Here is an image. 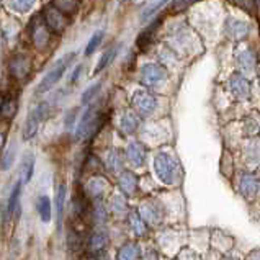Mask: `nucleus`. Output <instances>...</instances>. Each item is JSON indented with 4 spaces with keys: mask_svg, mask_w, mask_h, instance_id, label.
I'll list each match as a JSON object with an SVG mask.
<instances>
[{
    "mask_svg": "<svg viewBox=\"0 0 260 260\" xmlns=\"http://www.w3.org/2000/svg\"><path fill=\"white\" fill-rule=\"evenodd\" d=\"M244 162L252 170L260 166V141L250 139L244 147Z\"/></svg>",
    "mask_w": 260,
    "mask_h": 260,
    "instance_id": "nucleus-13",
    "label": "nucleus"
},
{
    "mask_svg": "<svg viewBox=\"0 0 260 260\" xmlns=\"http://www.w3.org/2000/svg\"><path fill=\"white\" fill-rule=\"evenodd\" d=\"M100 88H102V84L100 82H96V84H93V85H90V87L87 88V90L84 92V95H82V103H84V105L95 99L96 93L100 92Z\"/></svg>",
    "mask_w": 260,
    "mask_h": 260,
    "instance_id": "nucleus-36",
    "label": "nucleus"
},
{
    "mask_svg": "<svg viewBox=\"0 0 260 260\" xmlns=\"http://www.w3.org/2000/svg\"><path fill=\"white\" fill-rule=\"evenodd\" d=\"M107 187H108V183H107V180L105 178H102V177H95V178H92L90 182L87 183V187H85V190L90 193L92 197H102L103 193L107 191Z\"/></svg>",
    "mask_w": 260,
    "mask_h": 260,
    "instance_id": "nucleus-26",
    "label": "nucleus"
},
{
    "mask_svg": "<svg viewBox=\"0 0 260 260\" xmlns=\"http://www.w3.org/2000/svg\"><path fill=\"white\" fill-rule=\"evenodd\" d=\"M128 222H129L131 231L135 233L138 237L146 236V233H147V222L143 219V216L139 214V211H131L129 216H128Z\"/></svg>",
    "mask_w": 260,
    "mask_h": 260,
    "instance_id": "nucleus-21",
    "label": "nucleus"
},
{
    "mask_svg": "<svg viewBox=\"0 0 260 260\" xmlns=\"http://www.w3.org/2000/svg\"><path fill=\"white\" fill-rule=\"evenodd\" d=\"M44 21H46L49 29H53L56 33H64L66 28L69 25L68 17H66L62 12H59L53 5H49L44 9Z\"/></svg>",
    "mask_w": 260,
    "mask_h": 260,
    "instance_id": "nucleus-7",
    "label": "nucleus"
},
{
    "mask_svg": "<svg viewBox=\"0 0 260 260\" xmlns=\"http://www.w3.org/2000/svg\"><path fill=\"white\" fill-rule=\"evenodd\" d=\"M131 105L141 116H151L157 108V99L147 90H136L133 93Z\"/></svg>",
    "mask_w": 260,
    "mask_h": 260,
    "instance_id": "nucleus-5",
    "label": "nucleus"
},
{
    "mask_svg": "<svg viewBox=\"0 0 260 260\" xmlns=\"http://www.w3.org/2000/svg\"><path fill=\"white\" fill-rule=\"evenodd\" d=\"M219 260H237L236 257H233V255H226V257H221Z\"/></svg>",
    "mask_w": 260,
    "mask_h": 260,
    "instance_id": "nucleus-42",
    "label": "nucleus"
},
{
    "mask_svg": "<svg viewBox=\"0 0 260 260\" xmlns=\"http://www.w3.org/2000/svg\"><path fill=\"white\" fill-rule=\"evenodd\" d=\"M258 193H260V188H258Z\"/></svg>",
    "mask_w": 260,
    "mask_h": 260,
    "instance_id": "nucleus-45",
    "label": "nucleus"
},
{
    "mask_svg": "<svg viewBox=\"0 0 260 260\" xmlns=\"http://www.w3.org/2000/svg\"><path fill=\"white\" fill-rule=\"evenodd\" d=\"M141 249L135 242H126L124 246L118 250V260H138Z\"/></svg>",
    "mask_w": 260,
    "mask_h": 260,
    "instance_id": "nucleus-25",
    "label": "nucleus"
},
{
    "mask_svg": "<svg viewBox=\"0 0 260 260\" xmlns=\"http://www.w3.org/2000/svg\"><path fill=\"white\" fill-rule=\"evenodd\" d=\"M198 0H172V5H170V12H182L191 4H197Z\"/></svg>",
    "mask_w": 260,
    "mask_h": 260,
    "instance_id": "nucleus-38",
    "label": "nucleus"
},
{
    "mask_svg": "<svg viewBox=\"0 0 260 260\" xmlns=\"http://www.w3.org/2000/svg\"><path fill=\"white\" fill-rule=\"evenodd\" d=\"M102 123H103V115L100 113V110L90 107L82 115V118H80L79 126L76 129V139L80 141V139L90 138L92 135H95V133L99 131Z\"/></svg>",
    "mask_w": 260,
    "mask_h": 260,
    "instance_id": "nucleus-3",
    "label": "nucleus"
},
{
    "mask_svg": "<svg viewBox=\"0 0 260 260\" xmlns=\"http://www.w3.org/2000/svg\"><path fill=\"white\" fill-rule=\"evenodd\" d=\"M160 25V20H157L155 23H152L147 29H144L143 33L138 36V48L139 49H147L152 44V40H154V35L157 33V26Z\"/></svg>",
    "mask_w": 260,
    "mask_h": 260,
    "instance_id": "nucleus-23",
    "label": "nucleus"
},
{
    "mask_svg": "<svg viewBox=\"0 0 260 260\" xmlns=\"http://www.w3.org/2000/svg\"><path fill=\"white\" fill-rule=\"evenodd\" d=\"M258 188H260V178L252 174L250 170H244L237 177V187L236 190L239 191V195L247 200V202H254L258 197Z\"/></svg>",
    "mask_w": 260,
    "mask_h": 260,
    "instance_id": "nucleus-4",
    "label": "nucleus"
},
{
    "mask_svg": "<svg viewBox=\"0 0 260 260\" xmlns=\"http://www.w3.org/2000/svg\"><path fill=\"white\" fill-rule=\"evenodd\" d=\"M139 214L149 224H159L164 219V210L157 202H144L139 210Z\"/></svg>",
    "mask_w": 260,
    "mask_h": 260,
    "instance_id": "nucleus-9",
    "label": "nucleus"
},
{
    "mask_svg": "<svg viewBox=\"0 0 260 260\" xmlns=\"http://www.w3.org/2000/svg\"><path fill=\"white\" fill-rule=\"evenodd\" d=\"M35 4H36V0H9L10 9L20 13L29 12L35 7Z\"/></svg>",
    "mask_w": 260,
    "mask_h": 260,
    "instance_id": "nucleus-33",
    "label": "nucleus"
},
{
    "mask_svg": "<svg viewBox=\"0 0 260 260\" xmlns=\"http://www.w3.org/2000/svg\"><path fill=\"white\" fill-rule=\"evenodd\" d=\"M246 260H260V250H254L247 255Z\"/></svg>",
    "mask_w": 260,
    "mask_h": 260,
    "instance_id": "nucleus-41",
    "label": "nucleus"
},
{
    "mask_svg": "<svg viewBox=\"0 0 260 260\" xmlns=\"http://www.w3.org/2000/svg\"><path fill=\"white\" fill-rule=\"evenodd\" d=\"M139 126V118L135 111H124L123 116L120 118V129L124 135H133Z\"/></svg>",
    "mask_w": 260,
    "mask_h": 260,
    "instance_id": "nucleus-19",
    "label": "nucleus"
},
{
    "mask_svg": "<svg viewBox=\"0 0 260 260\" xmlns=\"http://www.w3.org/2000/svg\"><path fill=\"white\" fill-rule=\"evenodd\" d=\"M74 61V53H69V54H64L62 57H59L56 64L51 68V71L44 76V79L41 80V84L38 85V88H36V93H46L48 90H51L59 80H61V77L64 76V72L69 69L71 62Z\"/></svg>",
    "mask_w": 260,
    "mask_h": 260,
    "instance_id": "nucleus-2",
    "label": "nucleus"
},
{
    "mask_svg": "<svg viewBox=\"0 0 260 260\" xmlns=\"http://www.w3.org/2000/svg\"><path fill=\"white\" fill-rule=\"evenodd\" d=\"M33 169H35V157H33V154H25L23 159H21L20 169H18V180L23 185L26 182L31 180Z\"/></svg>",
    "mask_w": 260,
    "mask_h": 260,
    "instance_id": "nucleus-18",
    "label": "nucleus"
},
{
    "mask_svg": "<svg viewBox=\"0 0 260 260\" xmlns=\"http://www.w3.org/2000/svg\"><path fill=\"white\" fill-rule=\"evenodd\" d=\"M66 185H61L57 188L56 193V211H57V228L61 229V221H62V214H64V205H66Z\"/></svg>",
    "mask_w": 260,
    "mask_h": 260,
    "instance_id": "nucleus-27",
    "label": "nucleus"
},
{
    "mask_svg": "<svg viewBox=\"0 0 260 260\" xmlns=\"http://www.w3.org/2000/svg\"><path fill=\"white\" fill-rule=\"evenodd\" d=\"M53 7L64 15H72L79 9V0H53Z\"/></svg>",
    "mask_w": 260,
    "mask_h": 260,
    "instance_id": "nucleus-28",
    "label": "nucleus"
},
{
    "mask_svg": "<svg viewBox=\"0 0 260 260\" xmlns=\"http://www.w3.org/2000/svg\"><path fill=\"white\" fill-rule=\"evenodd\" d=\"M46 113H48V103H40L38 107H35L29 111L26 123H25V129H23L25 139H31L36 133H38L40 124L43 123L44 118H46Z\"/></svg>",
    "mask_w": 260,
    "mask_h": 260,
    "instance_id": "nucleus-6",
    "label": "nucleus"
},
{
    "mask_svg": "<svg viewBox=\"0 0 260 260\" xmlns=\"http://www.w3.org/2000/svg\"><path fill=\"white\" fill-rule=\"evenodd\" d=\"M231 2H234V0H231Z\"/></svg>",
    "mask_w": 260,
    "mask_h": 260,
    "instance_id": "nucleus-46",
    "label": "nucleus"
},
{
    "mask_svg": "<svg viewBox=\"0 0 260 260\" xmlns=\"http://www.w3.org/2000/svg\"><path fill=\"white\" fill-rule=\"evenodd\" d=\"M90 250L92 252H102L103 249L107 247V244H108V236L107 233H95L92 237H90Z\"/></svg>",
    "mask_w": 260,
    "mask_h": 260,
    "instance_id": "nucleus-31",
    "label": "nucleus"
},
{
    "mask_svg": "<svg viewBox=\"0 0 260 260\" xmlns=\"http://www.w3.org/2000/svg\"><path fill=\"white\" fill-rule=\"evenodd\" d=\"M233 242H234V239L224 231H214L213 236H211L213 249L218 250V252H229L234 246Z\"/></svg>",
    "mask_w": 260,
    "mask_h": 260,
    "instance_id": "nucleus-15",
    "label": "nucleus"
},
{
    "mask_svg": "<svg viewBox=\"0 0 260 260\" xmlns=\"http://www.w3.org/2000/svg\"><path fill=\"white\" fill-rule=\"evenodd\" d=\"M95 218L99 222H103L107 218V211H105V208H103L100 203H96L95 205Z\"/></svg>",
    "mask_w": 260,
    "mask_h": 260,
    "instance_id": "nucleus-39",
    "label": "nucleus"
},
{
    "mask_svg": "<svg viewBox=\"0 0 260 260\" xmlns=\"http://www.w3.org/2000/svg\"><path fill=\"white\" fill-rule=\"evenodd\" d=\"M15 157H17V152H15V146L12 144L9 149L4 152V157H2V162H0V169L2 170H9L13 162H15Z\"/></svg>",
    "mask_w": 260,
    "mask_h": 260,
    "instance_id": "nucleus-34",
    "label": "nucleus"
},
{
    "mask_svg": "<svg viewBox=\"0 0 260 260\" xmlns=\"http://www.w3.org/2000/svg\"><path fill=\"white\" fill-rule=\"evenodd\" d=\"M36 210H38L40 219L43 222H49L53 218V205H51V198L48 195H40L38 202H36Z\"/></svg>",
    "mask_w": 260,
    "mask_h": 260,
    "instance_id": "nucleus-20",
    "label": "nucleus"
},
{
    "mask_svg": "<svg viewBox=\"0 0 260 260\" xmlns=\"http://www.w3.org/2000/svg\"><path fill=\"white\" fill-rule=\"evenodd\" d=\"M0 105H2V99H0Z\"/></svg>",
    "mask_w": 260,
    "mask_h": 260,
    "instance_id": "nucleus-44",
    "label": "nucleus"
},
{
    "mask_svg": "<svg viewBox=\"0 0 260 260\" xmlns=\"http://www.w3.org/2000/svg\"><path fill=\"white\" fill-rule=\"evenodd\" d=\"M107 166L111 172H121V167H123V157L121 154L118 151H111L107 155Z\"/></svg>",
    "mask_w": 260,
    "mask_h": 260,
    "instance_id": "nucleus-32",
    "label": "nucleus"
},
{
    "mask_svg": "<svg viewBox=\"0 0 260 260\" xmlns=\"http://www.w3.org/2000/svg\"><path fill=\"white\" fill-rule=\"evenodd\" d=\"M258 85H260V71H258Z\"/></svg>",
    "mask_w": 260,
    "mask_h": 260,
    "instance_id": "nucleus-43",
    "label": "nucleus"
},
{
    "mask_svg": "<svg viewBox=\"0 0 260 260\" xmlns=\"http://www.w3.org/2000/svg\"><path fill=\"white\" fill-rule=\"evenodd\" d=\"M18 111V100L13 99V96H7L2 100V105H0V116L4 120H12V118L17 115Z\"/></svg>",
    "mask_w": 260,
    "mask_h": 260,
    "instance_id": "nucleus-24",
    "label": "nucleus"
},
{
    "mask_svg": "<svg viewBox=\"0 0 260 260\" xmlns=\"http://www.w3.org/2000/svg\"><path fill=\"white\" fill-rule=\"evenodd\" d=\"M118 183H120L121 191L128 197L135 195L138 190V177L133 172H129V170H124V172L120 174V180H118Z\"/></svg>",
    "mask_w": 260,
    "mask_h": 260,
    "instance_id": "nucleus-17",
    "label": "nucleus"
},
{
    "mask_svg": "<svg viewBox=\"0 0 260 260\" xmlns=\"http://www.w3.org/2000/svg\"><path fill=\"white\" fill-rule=\"evenodd\" d=\"M21 188H23V183L20 180L15 182L13 188H12V193L9 200H7V211H5V221H10L13 213L17 211V206H18V202H20V195H21Z\"/></svg>",
    "mask_w": 260,
    "mask_h": 260,
    "instance_id": "nucleus-16",
    "label": "nucleus"
},
{
    "mask_svg": "<svg viewBox=\"0 0 260 260\" xmlns=\"http://www.w3.org/2000/svg\"><path fill=\"white\" fill-rule=\"evenodd\" d=\"M166 77H167L166 69L159 64H146L141 69V82L147 87H154L164 82Z\"/></svg>",
    "mask_w": 260,
    "mask_h": 260,
    "instance_id": "nucleus-8",
    "label": "nucleus"
},
{
    "mask_svg": "<svg viewBox=\"0 0 260 260\" xmlns=\"http://www.w3.org/2000/svg\"><path fill=\"white\" fill-rule=\"evenodd\" d=\"M102 40H103V31L100 29V31H96V33L92 36V38H90V41H88L87 48H85V56H90V54H93V53H95V49L100 46Z\"/></svg>",
    "mask_w": 260,
    "mask_h": 260,
    "instance_id": "nucleus-35",
    "label": "nucleus"
},
{
    "mask_svg": "<svg viewBox=\"0 0 260 260\" xmlns=\"http://www.w3.org/2000/svg\"><path fill=\"white\" fill-rule=\"evenodd\" d=\"M237 61H239V66L244 69H252L255 66V56L249 48H244L237 53Z\"/></svg>",
    "mask_w": 260,
    "mask_h": 260,
    "instance_id": "nucleus-30",
    "label": "nucleus"
},
{
    "mask_svg": "<svg viewBox=\"0 0 260 260\" xmlns=\"http://www.w3.org/2000/svg\"><path fill=\"white\" fill-rule=\"evenodd\" d=\"M118 49H120V46H113V48H110L108 51L103 53V56L100 57V61H99V64H96V68H95V74H100L103 69L108 68V66L111 64V61L115 59V56L118 54Z\"/></svg>",
    "mask_w": 260,
    "mask_h": 260,
    "instance_id": "nucleus-29",
    "label": "nucleus"
},
{
    "mask_svg": "<svg viewBox=\"0 0 260 260\" xmlns=\"http://www.w3.org/2000/svg\"><path fill=\"white\" fill-rule=\"evenodd\" d=\"M31 69V59L25 54H18L12 59L10 62V72L15 79H23Z\"/></svg>",
    "mask_w": 260,
    "mask_h": 260,
    "instance_id": "nucleus-14",
    "label": "nucleus"
},
{
    "mask_svg": "<svg viewBox=\"0 0 260 260\" xmlns=\"http://www.w3.org/2000/svg\"><path fill=\"white\" fill-rule=\"evenodd\" d=\"M178 260H200V258L197 257L195 252L190 250V249L187 247V249H183V250L180 252V257H178Z\"/></svg>",
    "mask_w": 260,
    "mask_h": 260,
    "instance_id": "nucleus-40",
    "label": "nucleus"
},
{
    "mask_svg": "<svg viewBox=\"0 0 260 260\" xmlns=\"http://www.w3.org/2000/svg\"><path fill=\"white\" fill-rule=\"evenodd\" d=\"M154 172H155V177L164 185H169V187L180 183V178H182L180 162H178L175 155L170 152L162 151L155 154Z\"/></svg>",
    "mask_w": 260,
    "mask_h": 260,
    "instance_id": "nucleus-1",
    "label": "nucleus"
},
{
    "mask_svg": "<svg viewBox=\"0 0 260 260\" xmlns=\"http://www.w3.org/2000/svg\"><path fill=\"white\" fill-rule=\"evenodd\" d=\"M111 210H113L116 214L124 213L126 211V200L121 195H115L111 198Z\"/></svg>",
    "mask_w": 260,
    "mask_h": 260,
    "instance_id": "nucleus-37",
    "label": "nucleus"
},
{
    "mask_svg": "<svg viewBox=\"0 0 260 260\" xmlns=\"http://www.w3.org/2000/svg\"><path fill=\"white\" fill-rule=\"evenodd\" d=\"M226 29H228V36H229V38H233V40H242L244 36L247 35L249 26L244 23V21L229 20L228 25H226Z\"/></svg>",
    "mask_w": 260,
    "mask_h": 260,
    "instance_id": "nucleus-22",
    "label": "nucleus"
},
{
    "mask_svg": "<svg viewBox=\"0 0 260 260\" xmlns=\"http://www.w3.org/2000/svg\"><path fill=\"white\" fill-rule=\"evenodd\" d=\"M146 147L139 141H131L126 147V159L133 167H143L146 164Z\"/></svg>",
    "mask_w": 260,
    "mask_h": 260,
    "instance_id": "nucleus-11",
    "label": "nucleus"
},
{
    "mask_svg": "<svg viewBox=\"0 0 260 260\" xmlns=\"http://www.w3.org/2000/svg\"><path fill=\"white\" fill-rule=\"evenodd\" d=\"M229 92H231L236 99L246 100L250 95V84L247 82V79H244L239 74H234V76L229 79Z\"/></svg>",
    "mask_w": 260,
    "mask_h": 260,
    "instance_id": "nucleus-12",
    "label": "nucleus"
},
{
    "mask_svg": "<svg viewBox=\"0 0 260 260\" xmlns=\"http://www.w3.org/2000/svg\"><path fill=\"white\" fill-rule=\"evenodd\" d=\"M49 38H51V33H49V26L46 25V21L43 23V21L36 20L31 26V41L35 44V48L36 49L46 48Z\"/></svg>",
    "mask_w": 260,
    "mask_h": 260,
    "instance_id": "nucleus-10",
    "label": "nucleus"
}]
</instances>
